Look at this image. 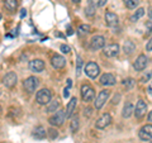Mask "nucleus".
I'll list each match as a JSON object with an SVG mask.
<instances>
[{"instance_id": "1", "label": "nucleus", "mask_w": 152, "mask_h": 143, "mask_svg": "<svg viewBox=\"0 0 152 143\" xmlns=\"http://www.w3.org/2000/svg\"><path fill=\"white\" fill-rule=\"evenodd\" d=\"M51 99H52V93L48 89H42L36 95V101L39 104V105H46V104H48L51 101Z\"/></svg>"}, {"instance_id": "2", "label": "nucleus", "mask_w": 152, "mask_h": 143, "mask_svg": "<svg viewBox=\"0 0 152 143\" xmlns=\"http://www.w3.org/2000/svg\"><path fill=\"white\" fill-rule=\"evenodd\" d=\"M94 96H95L94 89L90 86V85L84 84L81 86V98H83V100L85 103H89V101H91V100L94 99Z\"/></svg>"}, {"instance_id": "3", "label": "nucleus", "mask_w": 152, "mask_h": 143, "mask_svg": "<svg viewBox=\"0 0 152 143\" xmlns=\"http://www.w3.org/2000/svg\"><path fill=\"white\" fill-rule=\"evenodd\" d=\"M85 74H86V76H89L90 79H96L99 76V74H100V69H99L98 63L89 62L86 66H85Z\"/></svg>"}, {"instance_id": "4", "label": "nucleus", "mask_w": 152, "mask_h": 143, "mask_svg": "<svg viewBox=\"0 0 152 143\" xmlns=\"http://www.w3.org/2000/svg\"><path fill=\"white\" fill-rule=\"evenodd\" d=\"M38 85H39V80H38L36 76H29V77L24 81V89H26V91L29 94L36 91Z\"/></svg>"}, {"instance_id": "5", "label": "nucleus", "mask_w": 152, "mask_h": 143, "mask_svg": "<svg viewBox=\"0 0 152 143\" xmlns=\"http://www.w3.org/2000/svg\"><path fill=\"white\" fill-rule=\"evenodd\" d=\"M65 119H66V112L58 110V112H56L53 115L48 119V122H50L51 125H62L64 122H65Z\"/></svg>"}, {"instance_id": "6", "label": "nucleus", "mask_w": 152, "mask_h": 143, "mask_svg": "<svg viewBox=\"0 0 152 143\" xmlns=\"http://www.w3.org/2000/svg\"><path fill=\"white\" fill-rule=\"evenodd\" d=\"M109 95H110V91L109 90H102L99 95L96 96V100L94 103V107L96 109H102L104 107V104L107 103V100L109 99Z\"/></svg>"}, {"instance_id": "7", "label": "nucleus", "mask_w": 152, "mask_h": 143, "mask_svg": "<svg viewBox=\"0 0 152 143\" xmlns=\"http://www.w3.org/2000/svg\"><path fill=\"white\" fill-rule=\"evenodd\" d=\"M138 137H140V139L145 142L151 141L152 139V124H146L142 127L138 132Z\"/></svg>"}, {"instance_id": "8", "label": "nucleus", "mask_w": 152, "mask_h": 143, "mask_svg": "<svg viewBox=\"0 0 152 143\" xmlns=\"http://www.w3.org/2000/svg\"><path fill=\"white\" fill-rule=\"evenodd\" d=\"M104 46H105V38L103 36H95L91 38V41H90V48L93 51L102 50V48H104Z\"/></svg>"}, {"instance_id": "9", "label": "nucleus", "mask_w": 152, "mask_h": 143, "mask_svg": "<svg viewBox=\"0 0 152 143\" xmlns=\"http://www.w3.org/2000/svg\"><path fill=\"white\" fill-rule=\"evenodd\" d=\"M147 113V105L143 100H138L137 101V105L134 107V115L137 119H141L146 115Z\"/></svg>"}, {"instance_id": "10", "label": "nucleus", "mask_w": 152, "mask_h": 143, "mask_svg": "<svg viewBox=\"0 0 152 143\" xmlns=\"http://www.w3.org/2000/svg\"><path fill=\"white\" fill-rule=\"evenodd\" d=\"M147 62H148V58H147V56L145 55H140L137 57V60L134 61V65H133V67H134L136 71H143L147 66Z\"/></svg>"}, {"instance_id": "11", "label": "nucleus", "mask_w": 152, "mask_h": 143, "mask_svg": "<svg viewBox=\"0 0 152 143\" xmlns=\"http://www.w3.org/2000/svg\"><path fill=\"white\" fill-rule=\"evenodd\" d=\"M112 123V117L110 114H104L103 117H100L95 123V127L98 128V129H105V128Z\"/></svg>"}, {"instance_id": "12", "label": "nucleus", "mask_w": 152, "mask_h": 143, "mask_svg": "<svg viewBox=\"0 0 152 143\" xmlns=\"http://www.w3.org/2000/svg\"><path fill=\"white\" fill-rule=\"evenodd\" d=\"M18 77H17V74L15 72H8L3 79V84L5 85V88H13L14 85L17 84Z\"/></svg>"}, {"instance_id": "13", "label": "nucleus", "mask_w": 152, "mask_h": 143, "mask_svg": "<svg viewBox=\"0 0 152 143\" xmlns=\"http://www.w3.org/2000/svg\"><path fill=\"white\" fill-rule=\"evenodd\" d=\"M118 53H119V46L117 43L108 45L107 47H104V55L107 57H115Z\"/></svg>"}, {"instance_id": "14", "label": "nucleus", "mask_w": 152, "mask_h": 143, "mask_svg": "<svg viewBox=\"0 0 152 143\" xmlns=\"http://www.w3.org/2000/svg\"><path fill=\"white\" fill-rule=\"evenodd\" d=\"M29 69L32 72H42L45 70V62L42 60H33L29 62Z\"/></svg>"}, {"instance_id": "15", "label": "nucleus", "mask_w": 152, "mask_h": 143, "mask_svg": "<svg viewBox=\"0 0 152 143\" xmlns=\"http://www.w3.org/2000/svg\"><path fill=\"white\" fill-rule=\"evenodd\" d=\"M51 63L52 66H53V69H62L65 67V65H66V60L62 56H60V55H55L53 57H52V60H51Z\"/></svg>"}, {"instance_id": "16", "label": "nucleus", "mask_w": 152, "mask_h": 143, "mask_svg": "<svg viewBox=\"0 0 152 143\" xmlns=\"http://www.w3.org/2000/svg\"><path fill=\"white\" fill-rule=\"evenodd\" d=\"M115 82H117L115 77H114V75H112V74H104L100 77V84L103 86H113Z\"/></svg>"}, {"instance_id": "17", "label": "nucleus", "mask_w": 152, "mask_h": 143, "mask_svg": "<svg viewBox=\"0 0 152 143\" xmlns=\"http://www.w3.org/2000/svg\"><path fill=\"white\" fill-rule=\"evenodd\" d=\"M118 20H119V19H118L117 14H114L112 12H108L105 14V24L108 27H115L118 24Z\"/></svg>"}, {"instance_id": "18", "label": "nucleus", "mask_w": 152, "mask_h": 143, "mask_svg": "<svg viewBox=\"0 0 152 143\" xmlns=\"http://www.w3.org/2000/svg\"><path fill=\"white\" fill-rule=\"evenodd\" d=\"M76 105H77V99L76 98H71V100L67 104V109H66V118H71L72 114L75 113Z\"/></svg>"}, {"instance_id": "19", "label": "nucleus", "mask_w": 152, "mask_h": 143, "mask_svg": "<svg viewBox=\"0 0 152 143\" xmlns=\"http://www.w3.org/2000/svg\"><path fill=\"white\" fill-rule=\"evenodd\" d=\"M32 136L34 137V138H37V139H43V138L47 136V133H46V129H45L43 127L38 125V127H36L34 129H33Z\"/></svg>"}, {"instance_id": "20", "label": "nucleus", "mask_w": 152, "mask_h": 143, "mask_svg": "<svg viewBox=\"0 0 152 143\" xmlns=\"http://www.w3.org/2000/svg\"><path fill=\"white\" fill-rule=\"evenodd\" d=\"M133 113H134V107H133V104L132 103H127L124 105V108H123L122 117L123 118H129Z\"/></svg>"}, {"instance_id": "21", "label": "nucleus", "mask_w": 152, "mask_h": 143, "mask_svg": "<svg viewBox=\"0 0 152 143\" xmlns=\"http://www.w3.org/2000/svg\"><path fill=\"white\" fill-rule=\"evenodd\" d=\"M136 50V46L132 41H126L124 45H123V51H124L126 55H132Z\"/></svg>"}, {"instance_id": "22", "label": "nucleus", "mask_w": 152, "mask_h": 143, "mask_svg": "<svg viewBox=\"0 0 152 143\" xmlns=\"http://www.w3.org/2000/svg\"><path fill=\"white\" fill-rule=\"evenodd\" d=\"M4 7L9 12H14L18 8V0H5L4 1Z\"/></svg>"}, {"instance_id": "23", "label": "nucleus", "mask_w": 152, "mask_h": 143, "mask_svg": "<svg viewBox=\"0 0 152 143\" xmlns=\"http://www.w3.org/2000/svg\"><path fill=\"white\" fill-rule=\"evenodd\" d=\"M143 15H145V9H143V8L137 9V12L131 17V22L134 23V22H137V20H140V19L143 17Z\"/></svg>"}, {"instance_id": "24", "label": "nucleus", "mask_w": 152, "mask_h": 143, "mask_svg": "<svg viewBox=\"0 0 152 143\" xmlns=\"http://www.w3.org/2000/svg\"><path fill=\"white\" fill-rule=\"evenodd\" d=\"M60 108V103L58 100H53V101L48 103V107H47V112L48 113H56V110Z\"/></svg>"}, {"instance_id": "25", "label": "nucleus", "mask_w": 152, "mask_h": 143, "mask_svg": "<svg viewBox=\"0 0 152 143\" xmlns=\"http://www.w3.org/2000/svg\"><path fill=\"white\" fill-rule=\"evenodd\" d=\"M90 31H91V28H90L89 24H81L79 27L77 33L80 36H84V34H88V33H90Z\"/></svg>"}, {"instance_id": "26", "label": "nucleus", "mask_w": 152, "mask_h": 143, "mask_svg": "<svg viewBox=\"0 0 152 143\" xmlns=\"http://www.w3.org/2000/svg\"><path fill=\"white\" fill-rule=\"evenodd\" d=\"M123 1H124V5L128 9H134L140 4V0H123Z\"/></svg>"}, {"instance_id": "27", "label": "nucleus", "mask_w": 152, "mask_h": 143, "mask_svg": "<svg viewBox=\"0 0 152 143\" xmlns=\"http://www.w3.org/2000/svg\"><path fill=\"white\" fill-rule=\"evenodd\" d=\"M79 125H80V123H79V118L76 117V118H74L72 120H71V124H70V129H71V132H74V133L77 132Z\"/></svg>"}, {"instance_id": "28", "label": "nucleus", "mask_w": 152, "mask_h": 143, "mask_svg": "<svg viewBox=\"0 0 152 143\" xmlns=\"http://www.w3.org/2000/svg\"><path fill=\"white\" fill-rule=\"evenodd\" d=\"M108 0H89V5L91 7H104L107 4Z\"/></svg>"}, {"instance_id": "29", "label": "nucleus", "mask_w": 152, "mask_h": 143, "mask_svg": "<svg viewBox=\"0 0 152 143\" xmlns=\"http://www.w3.org/2000/svg\"><path fill=\"white\" fill-rule=\"evenodd\" d=\"M81 67H83V60H81V57L77 55V56H76V75H77V76L80 75Z\"/></svg>"}, {"instance_id": "30", "label": "nucleus", "mask_w": 152, "mask_h": 143, "mask_svg": "<svg viewBox=\"0 0 152 143\" xmlns=\"http://www.w3.org/2000/svg\"><path fill=\"white\" fill-rule=\"evenodd\" d=\"M123 85L127 88V89H132L133 86L136 85V81H134V79H126V80H123Z\"/></svg>"}, {"instance_id": "31", "label": "nucleus", "mask_w": 152, "mask_h": 143, "mask_svg": "<svg viewBox=\"0 0 152 143\" xmlns=\"http://www.w3.org/2000/svg\"><path fill=\"white\" fill-rule=\"evenodd\" d=\"M60 50H61V52H62V53H65V55L70 53V51H71V48H70V47H69V46H66V45H61Z\"/></svg>"}, {"instance_id": "32", "label": "nucleus", "mask_w": 152, "mask_h": 143, "mask_svg": "<svg viewBox=\"0 0 152 143\" xmlns=\"http://www.w3.org/2000/svg\"><path fill=\"white\" fill-rule=\"evenodd\" d=\"M95 10V7H91V5H89V8L88 9H85V12H86V15H89V17H93L94 15V12Z\"/></svg>"}, {"instance_id": "33", "label": "nucleus", "mask_w": 152, "mask_h": 143, "mask_svg": "<svg viewBox=\"0 0 152 143\" xmlns=\"http://www.w3.org/2000/svg\"><path fill=\"white\" fill-rule=\"evenodd\" d=\"M48 133H50V137L52 138V139H55V138H56L57 136H58V132L55 131V129H50V131H48Z\"/></svg>"}, {"instance_id": "34", "label": "nucleus", "mask_w": 152, "mask_h": 143, "mask_svg": "<svg viewBox=\"0 0 152 143\" xmlns=\"http://www.w3.org/2000/svg\"><path fill=\"white\" fill-rule=\"evenodd\" d=\"M146 50L148 51V52H151V51H152V38H151V39H150L148 42H147V45H146Z\"/></svg>"}, {"instance_id": "35", "label": "nucleus", "mask_w": 152, "mask_h": 143, "mask_svg": "<svg viewBox=\"0 0 152 143\" xmlns=\"http://www.w3.org/2000/svg\"><path fill=\"white\" fill-rule=\"evenodd\" d=\"M150 77H151V74H146V75L143 76V77L141 79V82H146L147 80H150Z\"/></svg>"}, {"instance_id": "36", "label": "nucleus", "mask_w": 152, "mask_h": 143, "mask_svg": "<svg viewBox=\"0 0 152 143\" xmlns=\"http://www.w3.org/2000/svg\"><path fill=\"white\" fill-rule=\"evenodd\" d=\"M69 95H70V88H67V89L64 90V96H65V98H69Z\"/></svg>"}, {"instance_id": "37", "label": "nucleus", "mask_w": 152, "mask_h": 143, "mask_svg": "<svg viewBox=\"0 0 152 143\" xmlns=\"http://www.w3.org/2000/svg\"><path fill=\"white\" fill-rule=\"evenodd\" d=\"M147 91H148L150 95H152V82L148 85V88H147Z\"/></svg>"}, {"instance_id": "38", "label": "nucleus", "mask_w": 152, "mask_h": 143, "mask_svg": "<svg viewBox=\"0 0 152 143\" xmlns=\"http://www.w3.org/2000/svg\"><path fill=\"white\" fill-rule=\"evenodd\" d=\"M72 33H74V32H72V29H71V28L69 27V29H67V34H69V36H71Z\"/></svg>"}, {"instance_id": "39", "label": "nucleus", "mask_w": 152, "mask_h": 143, "mask_svg": "<svg viewBox=\"0 0 152 143\" xmlns=\"http://www.w3.org/2000/svg\"><path fill=\"white\" fill-rule=\"evenodd\" d=\"M148 120H150V122L152 123V112H151V113L148 114Z\"/></svg>"}, {"instance_id": "40", "label": "nucleus", "mask_w": 152, "mask_h": 143, "mask_svg": "<svg viewBox=\"0 0 152 143\" xmlns=\"http://www.w3.org/2000/svg\"><path fill=\"white\" fill-rule=\"evenodd\" d=\"M26 15V10H24V9H23V10H22V13H20V17L23 18V17H24Z\"/></svg>"}, {"instance_id": "41", "label": "nucleus", "mask_w": 152, "mask_h": 143, "mask_svg": "<svg viewBox=\"0 0 152 143\" xmlns=\"http://www.w3.org/2000/svg\"><path fill=\"white\" fill-rule=\"evenodd\" d=\"M72 1H74L75 4H77V3H80V1H81V0H72Z\"/></svg>"}, {"instance_id": "42", "label": "nucleus", "mask_w": 152, "mask_h": 143, "mask_svg": "<svg viewBox=\"0 0 152 143\" xmlns=\"http://www.w3.org/2000/svg\"><path fill=\"white\" fill-rule=\"evenodd\" d=\"M0 20H1V14H0Z\"/></svg>"}, {"instance_id": "43", "label": "nucleus", "mask_w": 152, "mask_h": 143, "mask_svg": "<svg viewBox=\"0 0 152 143\" xmlns=\"http://www.w3.org/2000/svg\"><path fill=\"white\" fill-rule=\"evenodd\" d=\"M147 143H152V142H147Z\"/></svg>"}]
</instances>
